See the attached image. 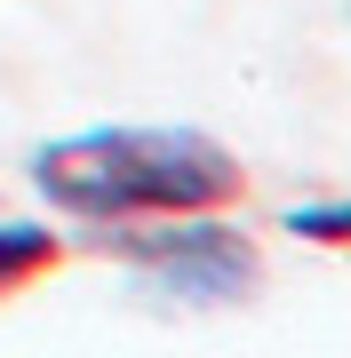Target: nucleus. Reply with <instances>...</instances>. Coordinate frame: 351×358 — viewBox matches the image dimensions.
Instances as JSON below:
<instances>
[{
  "instance_id": "20e7f679",
  "label": "nucleus",
  "mask_w": 351,
  "mask_h": 358,
  "mask_svg": "<svg viewBox=\"0 0 351 358\" xmlns=\"http://www.w3.org/2000/svg\"><path fill=\"white\" fill-rule=\"evenodd\" d=\"M287 231L312 247H351V199H312V207H287Z\"/></svg>"
},
{
  "instance_id": "7ed1b4c3",
  "label": "nucleus",
  "mask_w": 351,
  "mask_h": 358,
  "mask_svg": "<svg viewBox=\"0 0 351 358\" xmlns=\"http://www.w3.org/2000/svg\"><path fill=\"white\" fill-rule=\"evenodd\" d=\"M56 263H64V239H56L48 223H0V303H8L16 287L48 279Z\"/></svg>"
},
{
  "instance_id": "f257e3e1",
  "label": "nucleus",
  "mask_w": 351,
  "mask_h": 358,
  "mask_svg": "<svg viewBox=\"0 0 351 358\" xmlns=\"http://www.w3.org/2000/svg\"><path fill=\"white\" fill-rule=\"evenodd\" d=\"M32 192L72 223H160L208 215L247 192V167L232 143L200 128H80L32 152Z\"/></svg>"
},
{
  "instance_id": "f03ea898",
  "label": "nucleus",
  "mask_w": 351,
  "mask_h": 358,
  "mask_svg": "<svg viewBox=\"0 0 351 358\" xmlns=\"http://www.w3.org/2000/svg\"><path fill=\"white\" fill-rule=\"evenodd\" d=\"M104 247L120 263H136L152 287L184 294V303H240L263 279L256 239L223 223V207H208V215H160V223H120Z\"/></svg>"
}]
</instances>
